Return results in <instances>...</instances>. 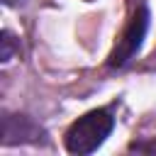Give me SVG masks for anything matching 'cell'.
<instances>
[{"label": "cell", "mask_w": 156, "mask_h": 156, "mask_svg": "<svg viewBox=\"0 0 156 156\" xmlns=\"http://www.w3.org/2000/svg\"><path fill=\"white\" fill-rule=\"evenodd\" d=\"M12 51H15L12 34H10V32H2V61H10V58H12Z\"/></svg>", "instance_id": "4"}, {"label": "cell", "mask_w": 156, "mask_h": 156, "mask_svg": "<svg viewBox=\"0 0 156 156\" xmlns=\"http://www.w3.org/2000/svg\"><path fill=\"white\" fill-rule=\"evenodd\" d=\"M115 119L107 110H93L78 117L66 132V149L71 154H93L112 132Z\"/></svg>", "instance_id": "1"}, {"label": "cell", "mask_w": 156, "mask_h": 156, "mask_svg": "<svg viewBox=\"0 0 156 156\" xmlns=\"http://www.w3.org/2000/svg\"><path fill=\"white\" fill-rule=\"evenodd\" d=\"M146 29H149V7L141 2L136 7V12L132 15V20H129V24H127V29L122 34V39L117 41V46H115V51L110 56V63L112 66H124L139 51L144 37H146Z\"/></svg>", "instance_id": "2"}, {"label": "cell", "mask_w": 156, "mask_h": 156, "mask_svg": "<svg viewBox=\"0 0 156 156\" xmlns=\"http://www.w3.org/2000/svg\"><path fill=\"white\" fill-rule=\"evenodd\" d=\"M41 129L24 115H5L2 117V144H20V141H37Z\"/></svg>", "instance_id": "3"}]
</instances>
